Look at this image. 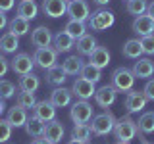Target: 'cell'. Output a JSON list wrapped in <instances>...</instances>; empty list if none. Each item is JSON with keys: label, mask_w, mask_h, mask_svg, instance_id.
I'll use <instances>...</instances> for the list:
<instances>
[{"label": "cell", "mask_w": 154, "mask_h": 144, "mask_svg": "<svg viewBox=\"0 0 154 144\" xmlns=\"http://www.w3.org/2000/svg\"><path fill=\"white\" fill-rule=\"evenodd\" d=\"M52 42H54V48H56L58 54H62V52H69L71 48L75 46V40H73L69 35H67L66 31H60V33L54 37V40H52Z\"/></svg>", "instance_id": "21"}, {"label": "cell", "mask_w": 154, "mask_h": 144, "mask_svg": "<svg viewBox=\"0 0 154 144\" xmlns=\"http://www.w3.org/2000/svg\"><path fill=\"white\" fill-rule=\"evenodd\" d=\"M38 86H41V81H38L37 75L25 73V75L19 77V90H25V92H35Z\"/></svg>", "instance_id": "27"}, {"label": "cell", "mask_w": 154, "mask_h": 144, "mask_svg": "<svg viewBox=\"0 0 154 144\" xmlns=\"http://www.w3.org/2000/svg\"><path fill=\"white\" fill-rule=\"evenodd\" d=\"M141 54H143L141 40H137V38H129V40L123 44V56H125V58L139 60V56H141Z\"/></svg>", "instance_id": "29"}, {"label": "cell", "mask_w": 154, "mask_h": 144, "mask_svg": "<svg viewBox=\"0 0 154 144\" xmlns=\"http://www.w3.org/2000/svg\"><path fill=\"white\" fill-rule=\"evenodd\" d=\"M8 25V17H6V12H0V29H4Z\"/></svg>", "instance_id": "43"}, {"label": "cell", "mask_w": 154, "mask_h": 144, "mask_svg": "<svg viewBox=\"0 0 154 144\" xmlns=\"http://www.w3.org/2000/svg\"><path fill=\"white\" fill-rule=\"evenodd\" d=\"M67 16L75 21H85V19L91 17V8L85 0H71L67 2Z\"/></svg>", "instance_id": "7"}, {"label": "cell", "mask_w": 154, "mask_h": 144, "mask_svg": "<svg viewBox=\"0 0 154 144\" xmlns=\"http://www.w3.org/2000/svg\"><path fill=\"white\" fill-rule=\"evenodd\" d=\"M33 115H37L38 119H42L45 123L56 119V106L50 102V100H41V102L35 104L33 108Z\"/></svg>", "instance_id": "13"}, {"label": "cell", "mask_w": 154, "mask_h": 144, "mask_svg": "<svg viewBox=\"0 0 154 144\" xmlns=\"http://www.w3.org/2000/svg\"><path fill=\"white\" fill-rule=\"evenodd\" d=\"M116 23V16L108 10H98L89 17V27L93 31H106L108 27H112Z\"/></svg>", "instance_id": "5"}, {"label": "cell", "mask_w": 154, "mask_h": 144, "mask_svg": "<svg viewBox=\"0 0 154 144\" xmlns=\"http://www.w3.org/2000/svg\"><path fill=\"white\" fill-rule=\"evenodd\" d=\"M12 134V125L8 123V119L0 117V142H6Z\"/></svg>", "instance_id": "39"}, {"label": "cell", "mask_w": 154, "mask_h": 144, "mask_svg": "<svg viewBox=\"0 0 154 144\" xmlns=\"http://www.w3.org/2000/svg\"><path fill=\"white\" fill-rule=\"evenodd\" d=\"M146 16H150L152 19H154V0L150 4H148V8H146Z\"/></svg>", "instance_id": "45"}, {"label": "cell", "mask_w": 154, "mask_h": 144, "mask_svg": "<svg viewBox=\"0 0 154 144\" xmlns=\"http://www.w3.org/2000/svg\"><path fill=\"white\" fill-rule=\"evenodd\" d=\"M143 144H152V142H146V140H143Z\"/></svg>", "instance_id": "50"}, {"label": "cell", "mask_w": 154, "mask_h": 144, "mask_svg": "<svg viewBox=\"0 0 154 144\" xmlns=\"http://www.w3.org/2000/svg\"><path fill=\"white\" fill-rule=\"evenodd\" d=\"M45 127L46 123L42 121V119H38L37 115H31V117H27V123H25V131L29 136H42L45 134Z\"/></svg>", "instance_id": "23"}, {"label": "cell", "mask_w": 154, "mask_h": 144, "mask_svg": "<svg viewBox=\"0 0 154 144\" xmlns=\"http://www.w3.org/2000/svg\"><path fill=\"white\" fill-rule=\"evenodd\" d=\"M37 14H38V6L33 0H21V2H19V6H17V16L19 17L31 21V19L37 17Z\"/></svg>", "instance_id": "22"}, {"label": "cell", "mask_w": 154, "mask_h": 144, "mask_svg": "<svg viewBox=\"0 0 154 144\" xmlns=\"http://www.w3.org/2000/svg\"><path fill=\"white\" fill-rule=\"evenodd\" d=\"M16 102L17 106H21L23 110H31L35 108L37 100H35V92H25V90H19L17 96H16Z\"/></svg>", "instance_id": "35"}, {"label": "cell", "mask_w": 154, "mask_h": 144, "mask_svg": "<svg viewBox=\"0 0 154 144\" xmlns=\"http://www.w3.org/2000/svg\"><path fill=\"white\" fill-rule=\"evenodd\" d=\"M14 8V0H0V12H8Z\"/></svg>", "instance_id": "42"}, {"label": "cell", "mask_w": 154, "mask_h": 144, "mask_svg": "<svg viewBox=\"0 0 154 144\" xmlns=\"http://www.w3.org/2000/svg\"><path fill=\"white\" fill-rule=\"evenodd\" d=\"M94 4H98V6H106V4H110V0H93Z\"/></svg>", "instance_id": "46"}, {"label": "cell", "mask_w": 154, "mask_h": 144, "mask_svg": "<svg viewBox=\"0 0 154 144\" xmlns=\"http://www.w3.org/2000/svg\"><path fill=\"white\" fill-rule=\"evenodd\" d=\"M83 60H81V56H69L67 60L62 64V69L66 71V75H77L81 73V67H83Z\"/></svg>", "instance_id": "28"}, {"label": "cell", "mask_w": 154, "mask_h": 144, "mask_svg": "<svg viewBox=\"0 0 154 144\" xmlns=\"http://www.w3.org/2000/svg\"><path fill=\"white\" fill-rule=\"evenodd\" d=\"M89 58H91L89 64H93L94 67H98V69H102V67H106L110 64V52H108V48H104V46H96Z\"/></svg>", "instance_id": "20"}, {"label": "cell", "mask_w": 154, "mask_h": 144, "mask_svg": "<svg viewBox=\"0 0 154 144\" xmlns=\"http://www.w3.org/2000/svg\"><path fill=\"white\" fill-rule=\"evenodd\" d=\"M2 113H4V102L0 100V115H2Z\"/></svg>", "instance_id": "48"}, {"label": "cell", "mask_w": 154, "mask_h": 144, "mask_svg": "<svg viewBox=\"0 0 154 144\" xmlns=\"http://www.w3.org/2000/svg\"><path fill=\"white\" fill-rule=\"evenodd\" d=\"M146 96L143 92H139V90H129L127 96H125V108H127L129 113H135V112H141L144 110V106H146Z\"/></svg>", "instance_id": "12"}, {"label": "cell", "mask_w": 154, "mask_h": 144, "mask_svg": "<svg viewBox=\"0 0 154 144\" xmlns=\"http://www.w3.org/2000/svg\"><path fill=\"white\" fill-rule=\"evenodd\" d=\"M137 133H139V127L129 115L118 119L116 125H114V134H116V138L122 140V142H131L133 138L137 136Z\"/></svg>", "instance_id": "1"}, {"label": "cell", "mask_w": 154, "mask_h": 144, "mask_svg": "<svg viewBox=\"0 0 154 144\" xmlns=\"http://www.w3.org/2000/svg\"><path fill=\"white\" fill-rule=\"evenodd\" d=\"M71 136H73V138H77V140H81V142H85V144H89L91 136H93V129H91V125H89V123L75 125V129H73V134H71Z\"/></svg>", "instance_id": "34"}, {"label": "cell", "mask_w": 154, "mask_h": 144, "mask_svg": "<svg viewBox=\"0 0 154 144\" xmlns=\"http://www.w3.org/2000/svg\"><path fill=\"white\" fill-rule=\"evenodd\" d=\"M135 79H137V77L133 75L131 69H127V67H118L112 73V86L118 92H129L135 85Z\"/></svg>", "instance_id": "2"}, {"label": "cell", "mask_w": 154, "mask_h": 144, "mask_svg": "<svg viewBox=\"0 0 154 144\" xmlns=\"http://www.w3.org/2000/svg\"><path fill=\"white\" fill-rule=\"evenodd\" d=\"M133 33H137L139 37H146V35H154V19L150 16H146V14H143V16H137L133 21Z\"/></svg>", "instance_id": "11"}, {"label": "cell", "mask_w": 154, "mask_h": 144, "mask_svg": "<svg viewBox=\"0 0 154 144\" xmlns=\"http://www.w3.org/2000/svg\"><path fill=\"white\" fill-rule=\"evenodd\" d=\"M71 92H73L79 100H89L93 98L96 88H94V83H91V81L83 79V77H79V79L73 81V86H71Z\"/></svg>", "instance_id": "9"}, {"label": "cell", "mask_w": 154, "mask_h": 144, "mask_svg": "<svg viewBox=\"0 0 154 144\" xmlns=\"http://www.w3.org/2000/svg\"><path fill=\"white\" fill-rule=\"evenodd\" d=\"M137 127H139V131L144 133V134L154 133V112L143 113L141 117H139V121H137Z\"/></svg>", "instance_id": "33"}, {"label": "cell", "mask_w": 154, "mask_h": 144, "mask_svg": "<svg viewBox=\"0 0 154 144\" xmlns=\"http://www.w3.org/2000/svg\"><path fill=\"white\" fill-rule=\"evenodd\" d=\"M33 60H35V64L38 67H42V69H50V67L56 65V60H58V52L56 48H37L35 56H33Z\"/></svg>", "instance_id": "6"}, {"label": "cell", "mask_w": 154, "mask_h": 144, "mask_svg": "<svg viewBox=\"0 0 154 144\" xmlns=\"http://www.w3.org/2000/svg\"><path fill=\"white\" fill-rule=\"evenodd\" d=\"M83 79H87V81H91V83H98L100 79H102V73H100V69L98 67H94L93 64H85L83 67H81V73H79Z\"/></svg>", "instance_id": "32"}, {"label": "cell", "mask_w": 154, "mask_h": 144, "mask_svg": "<svg viewBox=\"0 0 154 144\" xmlns=\"http://www.w3.org/2000/svg\"><path fill=\"white\" fill-rule=\"evenodd\" d=\"M64 133H66L64 125H62L60 121H56V119H52V121H48V123H46V127H45V134H42V136H45L48 142L58 144V142L62 140V138H64Z\"/></svg>", "instance_id": "16"}, {"label": "cell", "mask_w": 154, "mask_h": 144, "mask_svg": "<svg viewBox=\"0 0 154 144\" xmlns=\"http://www.w3.org/2000/svg\"><path fill=\"white\" fill-rule=\"evenodd\" d=\"M67 144H85V142H81V140H77V138H73V136H71V140L67 142Z\"/></svg>", "instance_id": "47"}, {"label": "cell", "mask_w": 154, "mask_h": 144, "mask_svg": "<svg viewBox=\"0 0 154 144\" xmlns=\"http://www.w3.org/2000/svg\"><path fill=\"white\" fill-rule=\"evenodd\" d=\"M141 48L144 54H154V35L141 37Z\"/></svg>", "instance_id": "38"}, {"label": "cell", "mask_w": 154, "mask_h": 144, "mask_svg": "<svg viewBox=\"0 0 154 144\" xmlns=\"http://www.w3.org/2000/svg\"><path fill=\"white\" fill-rule=\"evenodd\" d=\"M6 119H8V123L12 125V127H25V123H27V112L21 108V106H14V108H10Z\"/></svg>", "instance_id": "19"}, {"label": "cell", "mask_w": 154, "mask_h": 144, "mask_svg": "<svg viewBox=\"0 0 154 144\" xmlns=\"http://www.w3.org/2000/svg\"><path fill=\"white\" fill-rule=\"evenodd\" d=\"M116 144H129V142H122V140H118V142H116Z\"/></svg>", "instance_id": "49"}, {"label": "cell", "mask_w": 154, "mask_h": 144, "mask_svg": "<svg viewBox=\"0 0 154 144\" xmlns=\"http://www.w3.org/2000/svg\"><path fill=\"white\" fill-rule=\"evenodd\" d=\"M69 117L75 125L89 123L93 119V106L87 102V100H77L69 110Z\"/></svg>", "instance_id": "4"}, {"label": "cell", "mask_w": 154, "mask_h": 144, "mask_svg": "<svg viewBox=\"0 0 154 144\" xmlns=\"http://www.w3.org/2000/svg\"><path fill=\"white\" fill-rule=\"evenodd\" d=\"M64 31H66L71 38H73V40H77L79 37L87 35V25H85V21H75V19H69V21L66 23Z\"/></svg>", "instance_id": "26"}, {"label": "cell", "mask_w": 154, "mask_h": 144, "mask_svg": "<svg viewBox=\"0 0 154 144\" xmlns=\"http://www.w3.org/2000/svg\"><path fill=\"white\" fill-rule=\"evenodd\" d=\"M116 98H118V90H116L112 85H104V86H100V88L94 92L96 104H98L100 108H106V110L116 102Z\"/></svg>", "instance_id": "10"}, {"label": "cell", "mask_w": 154, "mask_h": 144, "mask_svg": "<svg viewBox=\"0 0 154 144\" xmlns=\"http://www.w3.org/2000/svg\"><path fill=\"white\" fill-rule=\"evenodd\" d=\"M143 94L146 96V100L154 102V79L146 81V85H144V88H143Z\"/></svg>", "instance_id": "40"}, {"label": "cell", "mask_w": 154, "mask_h": 144, "mask_svg": "<svg viewBox=\"0 0 154 144\" xmlns=\"http://www.w3.org/2000/svg\"><path fill=\"white\" fill-rule=\"evenodd\" d=\"M71 92L69 88H64V86H58V88L52 90V96H50V102L56 106V108H66V106L71 104Z\"/></svg>", "instance_id": "18"}, {"label": "cell", "mask_w": 154, "mask_h": 144, "mask_svg": "<svg viewBox=\"0 0 154 144\" xmlns=\"http://www.w3.org/2000/svg\"><path fill=\"white\" fill-rule=\"evenodd\" d=\"M16 94V86L12 81H0V100H8Z\"/></svg>", "instance_id": "37"}, {"label": "cell", "mask_w": 154, "mask_h": 144, "mask_svg": "<svg viewBox=\"0 0 154 144\" xmlns=\"http://www.w3.org/2000/svg\"><path fill=\"white\" fill-rule=\"evenodd\" d=\"M33 65H35V60H33L29 54H16V58L10 64V69L17 75H25V73H33Z\"/></svg>", "instance_id": "8"}, {"label": "cell", "mask_w": 154, "mask_h": 144, "mask_svg": "<svg viewBox=\"0 0 154 144\" xmlns=\"http://www.w3.org/2000/svg\"><path fill=\"white\" fill-rule=\"evenodd\" d=\"M131 71L139 79H148V77L154 75V62L148 60V58H139V62H135Z\"/></svg>", "instance_id": "17"}, {"label": "cell", "mask_w": 154, "mask_h": 144, "mask_svg": "<svg viewBox=\"0 0 154 144\" xmlns=\"http://www.w3.org/2000/svg\"><path fill=\"white\" fill-rule=\"evenodd\" d=\"M31 144H52V142H48L45 136H37V138H35V140H33Z\"/></svg>", "instance_id": "44"}, {"label": "cell", "mask_w": 154, "mask_h": 144, "mask_svg": "<svg viewBox=\"0 0 154 144\" xmlns=\"http://www.w3.org/2000/svg\"><path fill=\"white\" fill-rule=\"evenodd\" d=\"M75 46H77V52L81 56H91L93 50L96 48V40H94L93 35H83L75 40Z\"/></svg>", "instance_id": "25"}, {"label": "cell", "mask_w": 154, "mask_h": 144, "mask_svg": "<svg viewBox=\"0 0 154 144\" xmlns=\"http://www.w3.org/2000/svg\"><path fill=\"white\" fill-rule=\"evenodd\" d=\"M52 40H54V37H52L50 29L45 27V25L37 27L35 31L31 33V44L35 48H46V46H50Z\"/></svg>", "instance_id": "15"}, {"label": "cell", "mask_w": 154, "mask_h": 144, "mask_svg": "<svg viewBox=\"0 0 154 144\" xmlns=\"http://www.w3.org/2000/svg\"><path fill=\"white\" fill-rule=\"evenodd\" d=\"M118 119L114 117L112 112H108L106 110L104 113H98L93 117V125H91V129H93V134H98V136H104V134L112 133L114 131V125Z\"/></svg>", "instance_id": "3"}, {"label": "cell", "mask_w": 154, "mask_h": 144, "mask_svg": "<svg viewBox=\"0 0 154 144\" xmlns=\"http://www.w3.org/2000/svg\"><path fill=\"white\" fill-rule=\"evenodd\" d=\"M42 12L48 17H62L67 12V0H42Z\"/></svg>", "instance_id": "14"}, {"label": "cell", "mask_w": 154, "mask_h": 144, "mask_svg": "<svg viewBox=\"0 0 154 144\" xmlns=\"http://www.w3.org/2000/svg\"><path fill=\"white\" fill-rule=\"evenodd\" d=\"M8 69H10V62L6 60V58L0 56V77L6 75V73H8Z\"/></svg>", "instance_id": "41"}, {"label": "cell", "mask_w": 154, "mask_h": 144, "mask_svg": "<svg viewBox=\"0 0 154 144\" xmlns=\"http://www.w3.org/2000/svg\"><path fill=\"white\" fill-rule=\"evenodd\" d=\"M146 0H127V12L131 16H143V14H146Z\"/></svg>", "instance_id": "36"}, {"label": "cell", "mask_w": 154, "mask_h": 144, "mask_svg": "<svg viewBox=\"0 0 154 144\" xmlns=\"http://www.w3.org/2000/svg\"><path fill=\"white\" fill-rule=\"evenodd\" d=\"M67 2H71V0H67Z\"/></svg>", "instance_id": "51"}, {"label": "cell", "mask_w": 154, "mask_h": 144, "mask_svg": "<svg viewBox=\"0 0 154 144\" xmlns=\"http://www.w3.org/2000/svg\"><path fill=\"white\" fill-rule=\"evenodd\" d=\"M10 33H14L16 37L27 35L29 33V21L23 19V17H19V16H16L12 21H10Z\"/></svg>", "instance_id": "31"}, {"label": "cell", "mask_w": 154, "mask_h": 144, "mask_svg": "<svg viewBox=\"0 0 154 144\" xmlns=\"http://www.w3.org/2000/svg\"><path fill=\"white\" fill-rule=\"evenodd\" d=\"M66 81V71L62 69V65H54L46 71V83L50 85H56V86H62Z\"/></svg>", "instance_id": "30"}, {"label": "cell", "mask_w": 154, "mask_h": 144, "mask_svg": "<svg viewBox=\"0 0 154 144\" xmlns=\"http://www.w3.org/2000/svg\"><path fill=\"white\" fill-rule=\"evenodd\" d=\"M19 48V37H16L14 33H6V35L0 37V52L4 54H14Z\"/></svg>", "instance_id": "24"}]
</instances>
